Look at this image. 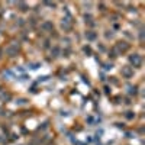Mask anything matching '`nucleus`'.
<instances>
[{
  "label": "nucleus",
  "instance_id": "20e7f679",
  "mask_svg": "<svg viewBox=\"0 0 145 145\" xmlns=\"http://www.w3.org/2000/svg\"><path fill=\"white\" fill-rule=\"evenodd\" d=\"M6 54L9 55V57H16L18 55V48H13V46H7L6 48Z\"/></svg>",
  "mask_w": 145,
  "mask_h": 145
},
{
  "label": "nucleus",
  "instance_id": "7ed1b4c3",
  "mask_svg": "<svg viewBox=\"0 0 145 145\" xmlns=\"http://www.w3.org/2000/svg\"><path fill=\"white\" fill-rule=\"evenodd\" d=\"M120 72H122L126 78H131L132 76H134V68L129 67V65H126V67H123L122 70H120Z\"/></svg>",
  "mask_w": 145,
  "mask_h": 145
},
{
  "label": "nucleus",
  "instance_id": "39448f33",
  "mask_svg": "<svg viewBox=\"0 0 145 145\" xmlns=\"http://www.w3.org/2000/svg\"><path fill=\"white\" fill-rule=\"evenodd\" d=\"M86 38H87L89 41H94L96 38H97V33H96L94 31H87V32H86Z\"/></svg>",
  "mask_w": 145,
  "mask_h": 145
},
{
  "label": "nucleus",
  "instance_id": "0eeeda50",
  "mask_svg": "<svg viewBox=\"0 0 145 145\" xmlns=\"http://www.w3.org/2000/svg\"><path fill=\"white\" fill-rule=\"evenodd\" d=\"M129 94H137V87L135 86L134 87H132V86L129 87Z\"/></svg>",
  "mask_w": 145,
  "mask_h": 145
},
{
  "label": "nucleus",
  "instance_id": "f03ea898",
  "mask_svg": "<svg viewBox=\"0 0 145 145\" xmlns=\"http://www.w3.org/2000/svg\"><path fill=\"white\" fill-rule=\"evenodd\" d=\"M115 48L118 50V52H126V51L129 50V44H128L126 41H119Z\"/></svg>",
  "mask_w": 145,
  "mask_h": 145
},
{
  "label": "nucleus",
  "instance_id": "423d86ee",
  "mask_svg": "<svg viewBox=\"0 0 145 145\" xmlns=\"http://www.w3.org/2000/svg\"><path fill=\"white\" fill-rule=\"evenodd\" d=\"M42 28H45V29H51V31H52V29H54V25H52L51 22H44V23H42Z\"/></svg>",
  "mask_w": 145,
  "mask_h": 145
},
{
  "label": "nucleus",
  "instance_id": "f257e3e1",
  "mask_svg": "<svg viewBox=\"0 0 145 145\" xmlns=\"http://www.w3.org/2000/svg\"><path fill=\"white\" fill-rule=\"evenodd\" d=\"M129 63L134 65V67L139 68V67L142 65V58H141L139 54H132V55L129 57ZM134 67H132V68H134Z\"/></svg>",
  "mask_w": 145,
  "mask_h": 145
}]
</instances>
